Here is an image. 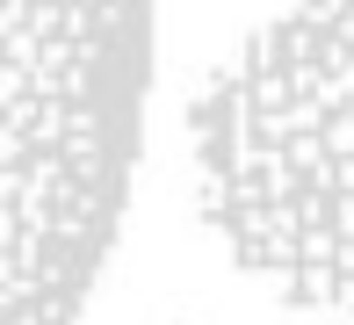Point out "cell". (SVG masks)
I'll return each instance as SVG.
<instances>
[{
	"label": "cell",
	"instance_id": "6da1fadb",
	"mask_svg": "<svg viewBox=\"0 0 354 325\" xmlns=\"http://www.w3.org/2000/svg\"><path fill=\"white\" fill-rule=\"evenodd\" d=\"M159 0H0V325H80L138 181Z\"/></svg>",
	"mask_w": 354,
	"mask_h": 325
},
{
	"label": "cell",
	"instance_id": "7a4b0ae2",
	"mask_svg": "<svg viewBox=\"0 0 354 325\" xmlns=\"http://www.w3.org/2000/svg\"><path fill=\"white\" fill-rule=\"evenodd\" d=\"M188 167L239 268L354 325V0H289L217 65Z\"/></svg>",
	"mask_w": 354,
	"mask_h": 325
}]
</instances>
